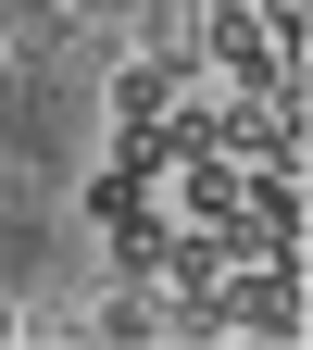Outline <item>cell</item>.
I'll use <instances>...</instances> for the list:
<instances>
[{"mask_svg": "<svg viewBox=\"0 0 313 350\" xmlns=\"http://www.w3.org/2000/svg\"><path fill=\"white\" fill-rule=\"evenodd\" d=\"M151 188H163V175H138V163H101V175H88V226H138V213H163Z\"/></svg>", "mask_w": 313, "mask_h": 350, "instance_id": "1", "label": "cell"}, {"mask_svg": "<svg viewBox=\"0 0 313 350\" xmlns=\"http://www.w3.org/2000/svg\"><path fill=\"white\" fill-rule=\"evenodd\" d=\"M163 100H175V63H125L113 75V125H151Z\"/></svg>", "mask_w": 313, "mask_h": 350, "instance_id": "2", "label": "cell"}, {"mask_svg": "<svg viewBox=\"0 0 313 350\" xmlns=\"http://www.w3.org/2000/svg\"><path fill=\"white\" fill-rule=\"evenodd\" d=\"M0 338H13V300H0Z\"/></svg>", "mask_w": 313, "mask_h": 350, "instance_id": "3", "label": "cell"}]
</instances>
